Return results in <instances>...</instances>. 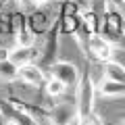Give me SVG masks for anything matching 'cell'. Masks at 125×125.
I'll use <instances>...</instances> for the list:
<instances>
[{
	"label": "cell",
	"mask_w": 125,
	"mask_h": 125,
	"mask_svg": "<svg viewBox=\"0 0 125 125\" xmlns=\"http://www.w3.org/2000/svg\"><path fill=\"white\" fill-rule=\"evenodd\" d=\"M61 21L58 17L52 21V25L48 27L44 36H42V44L38 48V61L36 65L42 69L44 73H48L50 65L58 61V50H61Z\"/></svg>",
	"instance_id": "obj_1"
},
{
	"label": "cell",
	"mask_w": 125,
	"mask_h": 125,
	"mask_svg": "<svg viewBox=\"0 0 125 125\" xmlns=\"http://www.w3.org/2000/svg\"><path fill=\"white\" fill-rule=\"evenodd\" d=\"M96 83L92 79V73L85 67L83 73L79 77V83L75 88V108H77V117L83 119V117L92 115L94 113V104H96Z\"/></svg>",
	"instance_id": "obj_2"
},
{
	"label": "cell",
	"mask_w": 125,
	"mask_h": 125,
	"mask_svg": "<svg viewBox=\"0 0 125 125\" xmlns=\"http://www.w3.org/2000/svg\"><path fill=\"white\" fill-rule=\"evenodd\" d=\"M48 75L54 77V79H58V81H62L67 88H77L81 73H79V69H77L73 62H69V61H56V62L50 65Z\"/></svg>",
	"instance_id": "obj_3"
},
{
	"label": "cell",
	"mask_w": 125,
	"mask_h": 125,
	"mask_svg": "<svg viewBox=\"0 0 125 125\" xmlns=\"http://www.w3.org/2000/svg\"><path fill=\"white\" fill-rule=\"evenodd\" d=\"M115 46L108 44L104 38L100 36H94L90 38L88 42H85V48H83V54L85 56H92L94 61H98V62H104V61H111L113 56H115Z\"/></svg>",
	"instance_id": "obj_4"
},
{
	"label": "cell",
	"mask_w": 125,
	"mask_h": 125,
	"mask_svg": "<svg viewBox=\"0 0 125 125\" xmlns=\"http://www.w3.org/2000/svg\"><path fill=\"white\" fill-rule=\"evenodd\" d=\"M17 81H21V83H25V85H31V88H44L46 73L38 67L36 62H29V65L19 67Z\"/></svg>",
	"instance_id": "obj_5"
},
{
	"label": "cell",
	"mask_w": 125,
	"mask_h": 125,
	"mask_svg": "<svg viewBox=\"0 0 125 125\" xmlns=\"http://www.w3.org/2000/svg\"><path fill=\"white\" fill-rule=\"evenodd\" d=\"M77 115L75 104L69 102H58L52 108H48V123L50 125H69V121Z\"/></svg>",
	"instance_id": "obj_6"
},
{
	"label": "cell",
	"mask_w": 125,
	"mask_h": 125,
	"mask_svg": "<svg viewBox=\"0 0 125 125\" xmlns=\"http://www.w3.org/2000/svg\"><path fill=\"white\" fill-rule=\"evenodd\" d=\"M25 17H27V25L31 27V31H33L36 36H44L46 31H48V27L52 25V21H54L44 6H42V9H33L29 15H25Z\"/></svg>",
	"instance_id": "obj_7"
},
{
	"label": "cell",
	"mask_w": 125,
	"mask_h": 125,
	"mask_svg": "<svg viewBox=\"0 0 125 125\" xmlns=\"http://www.w3.org/2000/svg\"><path fill=\"white\" fill-rule=\"evenodd\" d=\"M98 29H100V19H98V15L94 13V9L83 10L81 13V31H79V36H77V40L88 42L90 38L98 36Z\"/></svg>",
	"instance_id": "obj_8"
},
{
	"label": "cell",
	"mask_w": 125,
	"mask_h": 125,
	"mask_svg": "<svg viewBox=\"0 0 125 125\" xmlns=\"http://www.w3.org/2000/svg\"><path fill=\"white\" fill-rule=\"evenodd\" d=\"M9 61L15 62L17 67H23V65H29V62L38 61V48L36 46H17L9 48Z\"/></svg>",
	"instance_id": "obj_9"
},
{
	"label": "cell",
	"mask_w": 125,
	"mask_h": 125,
	"mask_svg": "<svg viewBox=\"0 0 125 125\" xmlns=\"http://www.w3.org/2000/svg\"><path fill=\"white\" fill-rule=\"evenodd\" d=\"M102 67V79L106 81H119V83H125V65H121L119 61L111 58V61L100 62Z\"/></svg>",
	"instance_id": "obj_10"
},
{
	"label": "cell",
	"mask_w": 125,
	"mask_h": 125,
	"mask_svg": "<svg viewBox=\"0 0 125 125\" xmlns=\"http://www.w3.org/2000/svg\"><path fill=\"white\" fill-rule=\"evenodd\" d=\"M44 92L48 98H61V96H65V92H67V85L62 83V81L54 79V77H46L44 81Z\"/></svg>",
	"instance_id": "obj_11"
},
{
	"label": "cell",
	"mask_w": 125,
	"mask_h": 125,
	"mask_svg": "<svg viewBox=\"0 0 125 125\" xmlns=\"http://www.w3.org/2000/svg\"><path fill=\"white\" fill-rule=\"evenodd\" d=\"M17 73H19V67L15 62H10L9 58H2L0 61V79L2 81H17Z\"/></svg>",
	"instance_id": "obj_12"
},
{
	"label": "cell",
	"mask_w": 125,
	"mask_h": 125,
	"mask_svg": "<svg viewBox=\"0 0 125 125\" xmlns=\"http://www.w3.org/2000/svg\"><path fill=\"white\" fill-rule=\"evenodd\" d=\"M31 6H36V9H42V6H46L48 2H52V0H29Z\"/></svg>",
	"instance_id": "obj_13"
},
{
	"label": "cell",
	"mask_w": 125,
	"mask_h": 125,
	"mask_svg": "<svg viewBox=\"0 0 125 125\" xmlns=\"http://www.w3.org/2000/svg\"><path fill=\"white\" fill-rule=\"evenodd\" d=\"M17 2H19V6H21V9H27V6H31L29 0H17Z\"/></svg>",
	"instance_id": "obj_14"
},
{
	"label": "cell",
	"mask_w": 125,
	"mask_h": 125,
	"mask_svg": "<svg viewBox=\"0 0 125 125\" xmlns=\"http://www.w3.org/2000/svg\"><path fill=\"white\" fill-rule=\"evenodd\" d=\"M4 33V15H0V36Z\"/></svg>",
	"instance_id": "obj_15"
},
{
	"label": "cell",
	"mask_w": 125,
	"mask_h": 125,
	"mask_svg": "<svg viewBox=\"0 0 125 125\" xmlns=\"http://www.w3.org/2000/svg\"><path fill=\"white\" fill-rule=\"evenodd\" d=\"M0 125H6V121H4V117L0 115Z\"/></svg>",
	"instance_id": "obj_16"
},
{
	"label": "cell",
	"mask_w": 125,
	"mask_h": 125,
	"mask_svg": "<svg viewBox=\"0 0 125 125\" xmlns=\"http://www.w3.org/2000/svg\"><path fill=\"white\" fill-rule=\"evenodd\" d=\"M2 2H4V0H0V4H2Z\"/></svg>",
	"instance_id": "obj_17"
}]
</instances>
